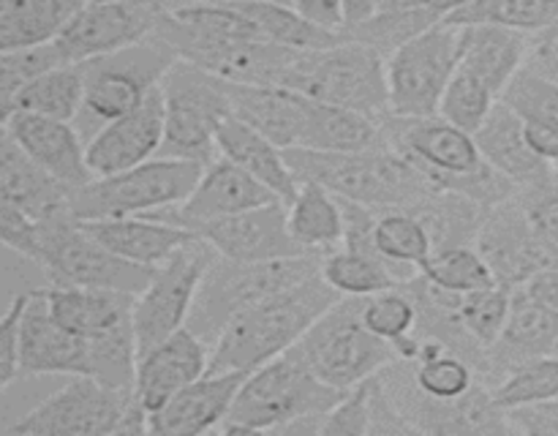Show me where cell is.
Segmentation results:
<instances>
[{
    "label": "cell",
    "mask_w": 558,
    "mask_h": 436,
    "mask_svg": "<svg viewBox=\"0 0 558 436\" xmlns=\"http://www.w3.org/2000/svg\"><path fill=\"white\" fill-rule=\"evenodd\" d=\"M347 390L322 382L298 347L245 376L221 434H319L322 417Z\"/></svg>",
    "instance_id": "obj_1"
},
{
    "label": "cell",
    "mask_w": 558,
    "mask_h": 436,
    "mask_svg": "<svg viewBox=\"0 0 558 436\" xmlns=\"http://www.w3.org/2000/svg\"><path fill=\"white\" fill-rule=\"evenodd\" d=\"M341 298L343 294L332 289L322 272H314L287 292L240 311L213 343L207 374H251L259 365L270 363L278 354L298 347L305 332Z\"/></svg>",
    "instance_id": "obj_2"
},
{
    "label": "cell",
    "mask_w": 558,
    "mask_h": 436,
    "mask_svg": "<svg viewBox=\"0 0 558 436\" xmlns=\"http://www.w3.org/2000/svg\"><path fill=\"white\" fill-rule=\"evenodd\" d=\"M381 123L390 147L417 164L439 191H458L485 210L518 194L515 185L485 161L474 134L441 114L385 118Z\"/></svg>",
    "instance_id": "obj_3"
},
{
    "label": "cell",
    "mask_w": 558,
    "mask_h": 436,
    "mask_svg": "<svg viewBox=\"0 0 558 436\" xmlns=\"http://www.w3.org/2000/svg\"><path fill=\"white\" fill-rule=\"evenodd\" d=\"M287 158L300 180H316L341 199L374 210L423 207L425 202L441 194L417 164L390 145L365 153H319L289 147Z\"/></svg>",
    "instance_id": "obj_4"
},
{
    "label": "cell",
    "mask_w": 558,
    "mask_h": 436,
    "mask_svg": "<svg viewBox=\"0 0 558 436\" xmlns=\"http://www.w3.org/2000/svg\"><path fill=\"white\" fill-rule=\"evenodd\" d=\"M147 417L134 387L71 376L69 385L3 428V436H134L150 434Z\"/></svg>",
    "instance_id": "obj_5"
},
{
    "label": "cell",
    "mask_w": 558,
    "mask_h": 436,
    "mask_svg": "<svg viewBox=\"0 0 558 436\" xmlns=\"http://www.w3.org/2000/svg\"><path fill=\"white\" fill-rule=\"evenodd\" d=\"M178 60L180 55L172 44L161 36H150L134 47L80 63L85 74V104L74 125L85 145L104 125L134 112Z\"/></svg>",
    "instance_id": "obj_6"
},
{
    "label": "cell",
    "mask_w": 558,
    "mask_h": 436,
    "mask_svg": "<svg viewBox=\"0 0 558 436\" xmlns=\"http://www.w3.org/2000/svg\"><path fill=\"white\" fill-rule=\"evenodd\" d=\"M283 87L314 101L357 109L376 120L390 118L387 60L354 38L327 49H300Z\"/></svg>",
    "instance_id": "obj_7"
},
{
    "label": "cell",
    "mask_w": 558,
    "mask_h": 436,
    "mask_svg": "<svg viewBox=\"0 0 558 436\" xmlns=\"http://www.w3.org/2000/svg\"><path fill=\"white\" fill-rule=\"evenodd\" d=\"M319 254L287 256L270 262H232L216 256L196 294L189 327L213 347L223 327L251 305L292 289L319 272Z\"/></svg>",
    "instance_id": "obj_8"
},
{
    "label": "cell",
    "mask_w": 558,
    "mask_h": 436,
    "mask_svg": "<svg viewBox=\"0 0 558 436\" xmlns=\"http://www.w3.org/2000/svg\"><path fill=\"white\" fill-rule=\"evenodd\" d=\"M202 172L205 164L199 161L156 156L125 172L93 178L87 185L71 191L69 205L80 221L150 216L189 199Z\"/></svg>",
    "instance_id": "obj_9"
},
{
    "label": "cell",
    "mask_w": 558,
    "mask_h": 436,
    "mask_svg": "<svg viewBox=\"0 0 558 436\" xmlns=\"http://www.w3.org/2000/svg\"><path fill=\"white\" fill-rule=\"evenodd\" d=\"M33 262L47 270L49 283L114 289L134 298L156 276L153 267L123 259L98 243L71 213V205L38 221V249Z\"/></svg>",
    "instance_id": "obj_10"
},
{
    "label": "cell",
    "mask_w": 558,
    "mask_h": 436,
    "mask_svg": "<svg viewBox=\"0 0 558 436\" xmlns=\"http://www.w3.org/2000/svg\"><path fill=\"white\" fill-rule=\"evenodd\" d=\"M167 125L158 156L210 164L218 158V125L232 114L227 82L180 58L161 82Z\"/></svg>",
    "instance_id": "obj_11"
},
{
    "label": "cell",
    "mask_w": 558,
    "mask_h": 436,
    "mask_svg": "<svg viewBox=\"0 0 558 436\" xmlns=\"http://www.w3.org/2000/svg\"><path fill=\"white\" fill-rule=\"evenodd\" d=\"M463 44L466 27L439 20L387 58L390 118L439 114L441 96L461 65Z\"/></svg>",
    "instance_id": "obj_12"
},
{
    "label": "cell",
    "mask_w": 558,
    "mask_h": 436,
    "mask_svg": "<svg viewBox=\"0 0 558 436\" xmlns=\"http://www.w3.org/2000/svg\"><path fill=\"white\" fill-rule=\"evenodd\" d=\"M363 298H341L298 343L308 368L338 390H352L398 360L392 343L363 325Z\"/></svg>",
    "instance_id": "obj_13"
},
{
    "label": "cell",
    "mask_w": 558,
    "mask_h": 436,
    "mask_svg": "<svg viewBox=\"0 0 558 436\" xmlns=\"http://www.w3.org/2000/svg\"><path fill=\"white\" fill-rule=\"evenodd\" d=\"M216 256V249L207 240L194 238L167 265L158 267L153 281L136 294L131 319L140 358L189 325L196 294Z\"/></svg>",
    "instance_id": "obj_14"
},
{
    "label": "cell",
    "mask_w": 558,
    "mask_h": 436,
    "mask_svg": "<svg viewBox=\"0 0 558 436\" xmlns=\"http://www.w3.org/2000/svg\"><path fill=\"white\" fill-rule=\"evenodd\" d=\"M163 9L167 0L85 3L54 44L63 52L65 63H87L156 36Z\"/></svg>",
    "instance_id": "obj_15"
},
{
    "label": "cell",
    "mask_w": 558,
    "mask_h": 436,
    "mask_svg": "<svg viewBox=\"0 0 558 436\" xmlns=\"http://www.w3.org/2000/svg\"><path fill=\"white\" fill-rule=\"evenodd\" d=\"M474 245L488 259L496 281L505 283L507 289L523 287L534 272L558 265V249L539 238L518 194L485 213Z\"/></svg>",
    "instance_id": "obj_16"
},
{
    "label": "cell",
    "mask_w": 558,
    "mask_h": 436,
    "mask_svg": "<svg viewBox=\"0 0 558 436\" xmlns=\"http://www.w3.org/2000/svg\"><path fill=\"white\" fill-rule=\"evenodd\" d=\"M272 202L281 199L265 183L251 178L245 169H240L238 164L229 161V158H223L218 153V158H213L205 167L202 180L191 191L189 199L174 207H163V210L150 213V216L163 218V221H172L178 227L196 232L207 221L234 216V213L243 210H254V207L262 205H272Z\"/></svg>",
    "instance_id": "obj_17"
},
{
    "label": "cell",
    "mask_w": 558,
    "mask_h": 436,
    "mask_svg": "<svg viewBox=\"0 0 558 436\" xmlns=\"http://www.w3.org/2000/svg\"><path fill=\"white\" fill-rule=\"evenodd\" d=\"M196 234L207 240L218 256L232 262H270L308 254L289 232V213L283 202L216 218L202 223Z\"/></svg>",
    "instance_id": "obj_18"
},
{
    "label": "cell",
    "mask_w": 558,
    "mask_h": 436,
    "mask_svg": "<svg viewBox=\"0 0 558 436\" xmlns=\"http://www.w3.org/2000/svg\"><path fill=\"white\" fill-rule=\"evenodd\" d=\"M167 107H163L161 85L123 118L104 125L93 140H87V167L93 178L125 172L150 161L161 153Z\"/></svg>",
    "instance_id": "obj_19"
},
{
    "label": "cell",
    "mask_w": 558,
    "mask_h": 436,
    "mask_svg": "<svg viewBox=\"0 0 558 436\" xmlns=\"http://www.w3.org/2000/svg\"><path fill=\"white\" fill-rule=\"evenodd\" d=\"M3 131L69 191L82 189L93 180L87 167V145L74 123L41 118L31 112H11L3 118Z\"/></svg>",
    "instance_id": "obj_20"
},
{
    "label": "cell",
    "mask_w": 558,
    "mask_h": 436,
    "mask_svg": "<svg viewBox=\"0 0 558 436\" xmlns=\"http://www.w3.org/2000/svg\"><path fill=\"white\" fill-rule=\"evenodd\" d=\"M87 371H90L87 341L54 319L44 287L33 289L20 325V379L44 374L87 376Z\"/></svg>",
    "instance_id": "obj_21"
},
{
    "label": "cell",
    "mask_w": 558,
    "mask_h": 436,
    "mask_svg": "<svg viewBox=\"0 0 558 436\" xmlns=\"http://www.w3.org/2000/svg\"><path fill=\"white\" fill-rule=\"evenodd\" d=\"M248 371L205 374L180 392H174L161 409L150 412L147 431L158 436H191L221 431L240 385Z\"/></svg>",
    "instance_id": "obj_22"
},
{
    "label": "cell",
    "mask_w": 558,
    "mask_h": 436,
    "mask_svg": "<svg viewBox=\"0 0 558 436\" xmlns=\"http://www.w3.org/2000/svg\"><path fill=\"white\" fill-rule=\"evenodd\" d=\"M213 347L202 341L189 325L180 327L174 336L153 347L150 352L142 354L136 363L134 390L147 414L161 409L174 392L189 387L199 376L207 374Z\"/></svg>",
    "instance_id": "obj_23"
},
{
    "label": "cell",
    "mask_w": 558,
    "mask_h": 436,
    "mask_svg": "<svg viewBox=\"0 0 558 436\" xmlns=\"http://www.w3.org/2000/svg\"><path fill=\"white\" fill-rule=\"evenodd\" d=\"M558 352V311L539 303L523 289H512V308L505 332L488 349L485 385H499L518 363ZM494 385V387H496Z\"/></svg>",
    "instance_id": "obj_24"
},
{
    "label": "cell",
    "mask_w": 558,
    "mask_h": 436,
    "mask_svg": "<svg viewBox=\"0 0 558 436\" xmlns=\"http://www.w3.org/2000/svg\"><path fill=\"white\" fill-rule=\"evenodd\" d=\"M474 140H477L485 161L501 178L510 180L518 191L556 183L554 167L532 150L526 134H523V120L505 101L496 104L494 112L483 123V129L474 134Z\"/></svg>",
    "instance_id": "obj_25"
},
{
    "label": "cell",
    "mask_w": 558,
    "mask_h": 436,
    "mask_svg": "<svg viewBox=\"0 0 558 436\" xmlns=\"http://www.w3.org/2000/svg\"><path fill=\"white\" fill-rule=\"evenodd\" d=\"M82 227L93 234L101 245L123 259L136 262L158 270L167 265L183 245L199 238L191 229L178 227L156 216H125V218H98V221H82Z\"/></svg>",
    "instance_id": "obj_26"
},
{
    "label": "cell",
    "mask_w": 558,
    "mask_h": 436,
    "mask_svg": "<svg viewBox=\"0 0 558 436\" xmlns=\"http://www.w3.org/2000/svg\"><path fill=\"white\" fill-rule=\"evenodd\" d=\"M216 140L218 153H221L223 158L234 161L240 169H245L251 178L265 183L283 205H292L294 196L300 194L303 180H300V174L292 169L287 150H283L281 145L267 140L262 131L243 123V120L234 118V114H229V118L218 125Z\"/></svg>",
    "instance_id": "obj_27"
},
{
    "label": "cell",
    "mask_w": 558,
    "mask_h": 436,
    "mask_svg": "<svg viewBox=\"0 0 558 436\" xmlns=\"http://www.w3.org/2000/svg\"><path fill=\"white\" fill-rule=\"evenodd\" d=\"M227 96L234 118L254 125L283 150L300 145L305 112H308V96L289 90V87L240 85V82H227Z\"/></svg>",
    "instance_id": "obj_28"
},
{
    "label": "cell",
    "mask_w": 558,
    "mask_h": 436,
    "mask_svg": "<svg viewBox=\"0 0 558 436\" xmlns=\"http://www.w3.org/2000/svg\"><path fill=\"white\" fill-rule=\"evenodd\" d=\"M44 294H47L54 319L85 341L107 336L134 322L131 319L134 294L114 292V289L69 287V283H47Z\"/></svg>",
    "instance_id": "obj_29"
},
{
    "label": "cell",
    "mask_w": 558,
    "mask_h": 436,
    "mask_svg": "<svg viewBox=\"0 0 558 436\" xmlns=\"http://www.w3.org/2000/svg\"><path fill=\"white\" fill-rule=\"evenodd\" d=\"M71 191L44 172L27 153L3 131L0 140V205L25 213L33 221L54 216L69 207Z\"/></svg>",
    "instance_id": "obj_30"
},
{
    "label": "cell",
    "mask_w": 558,
    "mask_h": 436,
    "mask_svg": "<svg viewBox=\"0 0 558 436\" xmlns=\"http://www.w3.org/2000/svg\"><path fill=\"white\" fill-rule=\"evenodd\" d=\"M385 123L357 109L308 98L300 145L319 153H365L387 147Z\"/></svg>",
    "instance_id": "obj_31"
},
{
    "label": "cell",
    "mask_w": 558,
    "mask_h": 436,
    "mask_svg": "<svg viewBox=\"0 0 558 436\" xmlns=\"http://www.w3.org/2000/svg\"><path fill=\"white\" fill-rule=\"evenodd\" d=\"M532 38L529 33L505 25H469L461 65L477 74L501 98L518 71L529 63Z\"/></svg>",
    "instance_id": "obj_32"
},
{
    "label": "cell",
    "mask_w": 558,
    "mask_h": 436,
    "mask_svg": "<svg viewBox=\"0 0 558 436\" xmlns=\"http://www.w3.org/2000/svg\"><path fill=\"white\" fill-rule=\"evenodd\" d=\"M374 245L401 283L414 281L436 254L434 232L412 207L376 210Z\"/></svg>",
    "instance_id": "obj_33"
},
{
    "label": "cell",
    "mask_w": 558,
    "mask_h": 436,
    "mask_svg": "<svg viewBox=\"0 0 558 436\" xmlns=\"http://www.w3.org/2000/svg\"><path fill=\"white\" fill-rule=\"evenodd\" d=\"M289 213V232L308 254H330L347 240V213L341 199L316 180H303Z\"/></svg>",
    "instance_id": "obj_34"
},
{
    "label": "cell",
    "mask_w": 558,
    "mask_h": 436,
    "mask_svg": "<svg viewBox=\"0 0 558 436\" xmlns=\"http://www.w3.org/2000/svg\"><path fill=\"white\" fill-rule=\"evenodd\" d=\"M82 0H0V52L58 41Z\"/></svg>",
    "instance_id": "obj_35"
},
{
    "label": "cell",
    "mask_w": 558,
    "mask_h": 436,
    "mask_svg": "<svg viewBox=\"0 0 558 436\" xmlns=\"http://www.w3.org/2000/svg\"><path fill=\"white\" fill-rule=\"evenodd\" d=\"M85 104V74L82 65H60L38 80L27 82L11 101L3 104V118L11 112H31L41 118L74 123Z\"/></svg>",
    "instance_id": "obj_36"
},
{
    "label": "cell",
    "mask_w": 558,
    "mask_h": 436,
    "mask_svg": "<svg viewBox=\"0 0 558 436\" xmlns=\"http://www.w3.org/2000/svg\"><path fill=\"white\" fill-rule=\"evenodd\" d=\"M319 272L343 298H368V294L401 287L385 256L371 245L343 243L341 249L322 256Z\"/></svg>",
    "instance_id": "obj_37"
},
{
    "label": "cell",
    "mask_w": 558,
    "mask_h": 436,
    "mask_svg": "<svg viewBox=\"0 0 558 436\" xmlns=\"http://www.w3.org/2000/svg\"><path fill=\"white\" fill-rule=\"evenodd\" d=\"M363 325L392 343L401 360H414L420 347V308L407 287H392L363 298Z\"/></svg>",
    "instance_id": "obj_38"
},
{
    "label": "cell",
    "mask_w": 558,
    "mask_h": 436,
    "mask_svg": "<svg viewBox=\"0 0 558 436\" xmlns=\"http://www.w3.org/2000/svg\"><path fill=\"white\" fill-rule=\"evenodd\" d=\"M240 11L259 27L265 41L283 44L294 49H327L336 47L347 38V33L327 31L305 20L292 3H276V0H238Z\"/></svg>",
    "instance_id": "obj_39"
},
{
    "label": "cell",
    "mask_w": 558,
    "mask_h": 436,
    "mask_svg": "<svg viewBox=\"0 0 558 436\" xmlns=\"http://www.w3.org/2000/svg\"><path fill=\"white\" fill-rule=\"evenodd\" d=\"M490 398H494L496 407L505 409V412L558 401V352L518 363L515 368L490 390Z\"/></svg>",
    "instance_id": "obj_40"
},
{
    "label": "cell",
    "mask_w": 558,
    "mask_h": 436,
    "mask_svg": "<svg viewBox=\"0 0 558 436\" xmlns=\"http://www.w3.org/2000/svg\"><path fill=\"white\" fill-rule=\"evenodd\" d=\"M420 276L434 283V287L452 294H469L499 283L496 281V272L490 270L488 259L480 254L474 243L439 249Z\"/></svg>",
    "instance_id": "obj_41"
},
{
    "label": "cell",
    "mask_w": 558,
    "mask_h": 436,
    "mask_svg": "<svg viewBox=\"0 0 558 436\" xmlns=\"http://www.w3.org/2000/svg\"><path fill=\"white\" fill-rule=\"evenodd\" d=\"M510 308L512 289H507L505 283H494V287L461 294L456 316L463 330L472 336V341H477L483 349H490L505 332Z\"/></svg>",
    "instance_id": "obj_42"
},
{
    "label": "cell",
    "mask_w": 558,
    "mask_h": 436,
    "mask_svg": "<svg viewBox=\"0 0 558 436\" xmlns=\"http://www.w3.org/2000/svg\"><path fill=\"white\" fill-rule=\"evenodd\" d=\"M501 98L477 74L458 65L456 76H452L445 96H441L439 114L445 120H450V123H456L458 129L469 131V134H477Z\"/></svg>",
    "instance_id": "obj_43"
},
{
    "label": "cell",
    "mask_w": 558,
    "mask_h": 436,
    "mask_svg": "<svg viewBox=\"0 0 558 436\" xmlns=\"http://www.w3.org/2000/svg\"><path fill=\"white\" fill-rule=\"evenodd\" d=\"M501 101L523 120V123L558 125V82L539 71L523 65L515 80L501 93Z\"/></svg>",
    "instance_id": "obj_44"
},
{
    "label": "cell",
    "mask_w": 558,
    "mask_h": 436,
    "mask_svg": "<svg viewBox=\"0 0 558 436\" xmlns=\"http://www.w3.org/2000/svg\"><path fill=\"white\" fill-rule=\"evenodd\" d=\"M436 22H439V16H436L434 11H407V14H398V11H379L374 20L347 31V36L354 38V41L368 44V47H374L376 52L387 60L401 44L420 36V33L428 31Z\"/></svg>",
    "instance_id": "obj_45"
},
{
    "label": "cell",
    "mask_w": 558,
    "mask_h": 436,
    "mask_svg": "<svg viewBox=\"0 0 558 436\" xmlns=\"http://www.w3.org/2000/svg\"><path fill=\"white\" fill-rule=\"evenodd\" d=\"M65 63L58 44H36V47H22L0 52V107L16 96L27 82L38 80L47 71L60 69Z\"/></svg>",
    "instance_id": "obj_46"
},
{
    "label": "cell",
    "mask_w": 558,
    "mask_h": 436,
    "mask_svg": "<svg viewBox=\"0 0 558 436\" xmlns=\"http://www.w3.org/2000/svg\"><path fill=\"white\" fill-rule=\"evenodd\" d=\"M376 376V374H374ZM374 376L352 390L322 417L319 434L325 436H360L371 434V420H374Z\"/></svg>",
    "instance_id": "obj_47"
},
{
    "label": "cell",
    "mask_w": 558,
    "mask_h": 436,
    "mask_svg": "<svg viewBox=\"0 0 558 436\" xmlns=\"http://www.w3.org/2000/svg\"><path fill=\"white\" fill-rule=\"evenodd\" d=\"M31 298L33 289L16 294L0 322V390L3 392L20 379V325Z\"/></svg>",
    "instance_id": "obj_48"
},
{
    "label": "cell",
    "mask_w": 558,
    "mask_h": 436,
    "mask_svg": "<svg viewBox=\"0 0 558 436\" xmlns=\"http://www.w3.org/2000/svg\"><path fill=\"white\" fill-rule=\"evenodd\" d=\"M518 196H521L523 210H526L529 221L537 229L539 238H545L554 249H558V183L518 191Z\"/></svg>",
    "instance_id": "obj_49"
},
{
    "label": "cell",
    "mask_w": 558,
    "mask_h": 436,
    "mask_svg": "<svg viewBox=\"0 0 558 436\" xmlns=\"http://www.w3.org/2000/svg\"><path fill=\"white\" fill-rule=\"evenodd\" d=\"M294 9L314 25L327 31H347V16H343V0H292Z\"/></svg>",
    "instance_id": "obj_50"
},
{
    "label": "cell",
    "mask_w": 558,
    "mask_h": 436,
    "mask_svg": "<svg viewBox=\"0 0 558 436\" xmlns=\"http://www.w3.org/2000/svg\"><path fill=\"white\" fill-rule=\"evenodd\" d=\"M523 134L532 150L554 167L558 161V125L548 123H523Z\"/></svg>",
    "instance_id": "obj_51"
},
{
    "label": "cell",
    "mask_w": 558,
    "mask_h": 436,
    "mask_svg": "<svg viewBox=\"0 0 558 436\" xmlns=\"http://www.w3.org/2000/svg\"><path fill=\"white\" fill-rule=\"evenodd\" d=\"M518 289H523V292L532 294L534 300H539V303L550 305V308L558 311V265L543 267V270L534 272V276Z\"/></svg>",
    "instance_id": "obj_52"
},
{
    "label": "cell",
    "mask_w": 558,
    "mask_h": 436,
    "mask_svg": "<svg viewBox=\"0 0 558 436\" xmlns=\"http://www.w3.org/2000/svg\"><path fill=\"white\" fill-rule=\"evenodd\" d=\"M381 11V0H343V16H347V31L374 20ZM343 31V33H347Z\"/></svg>",
    "instance_id": "obj_53"
},
{
    "label": "cell",
    "mask_w": 558,
    "mask_h": 436,
    "mask_svg": "<svg viewBox=\"0 0 558 436\" xmlns=\"http://www.w3.org/2000/svg\"><path fill=\"white\" fill-rule=\"evenodd\" d=\"M381 11H398V14H407V11H430V0H381Z\"/></svg>",
    "instance_id": "obj_54"
},
{
    "label": "cell",
    "mask_w": 558,
    "mask_h": 436,
    "mask_svg": "<svg viewBox=\"0 0 558 436\" xmlns=\"http://www.w3.org/2000/svg\"><path fill=\"white\" fill-rule=\"evenodd\" d=\"M472 0H430V11H434L439 20H447V16H452L456 11H461L463 5H469Z\"/></svg>",
    "instance_id": "obj_55"
},
{
    "label": "cell",
    "mask_w": 558,
    "mask_h": 436,
    "mask_svg": "<svg viewBox=\"0 0 558 436\" xmlns=\"http://www.w3.org/2000/svg\"><path fill=\"white\" fill-rule=\"evenodd\" d=\"M191 3H238V0H169V9H172V5H191ZM276 3H292V0H276Z\"/></svg>",
    "instance_id": "obj_56"
},
{
    "label": "cell",
    "mask_w": 558,
    "mask_h": 436,
    "mask_svg": "<svg viewBox=\"0 0 558 436\" xmlns=\"http://www.w3.org/2000/svg\"><path fill=\"white\" fill-rule=\"evenodd\" d=\"M82 3H118V0H82Z\"/></svg>",
    "instance_id": "obj_57"
},
{
    "label": "cell",
    "mask_w": 558,
    "mask_h": 436,
    "mask_svg": "<svg viewBox=\"0 0 558 436\" xmlns=\"http://www.w3.org/2000/svg\"><path fill=\"white\" fill-rule=\"evenodd\" d=\"M554 178H556V183H558V161L554 164Z\"/></svg>",
    "instance_id": "obj_58"
},
{
    "label": "cell",
    "mask_w": 558,
    "mask_h": 436,
    "mask_svg": "<svg viewBox=\"0 0 558 436\" xmlns=\"http://www.w3.org/2000/svg\"><path fill=\"white\" fill-rule=\"evenodd\" d=\"M548 3H554V5H558V0H548Z\"/></svg>",
    "instance_id": "obj_59"
},
{
    "label": "cell",
    "mask_w": 558,
    "mask_h": 436,
    "mask_svg": "<svg viewBox=\"0 0 558 436\" xmlns=\"http://www.w3.org/2000/svg\"><path fill=\"white\" fill-rule=\"evenodd\" d=\"M167 5H169V0H167Z\"/></svg>",
    "instance_id": "obj_60"
}]
</instances>
